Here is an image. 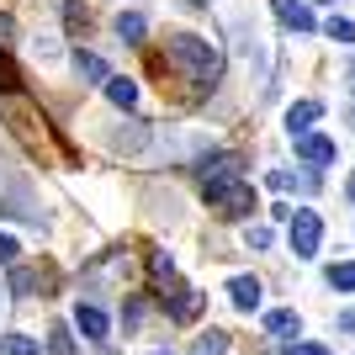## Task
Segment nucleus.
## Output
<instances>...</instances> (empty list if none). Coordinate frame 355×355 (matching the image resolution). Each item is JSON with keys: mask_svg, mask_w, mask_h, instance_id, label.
Listing matches in <instances>:
<instances>
[{"mask_svg": "<svg viewBox=\"0 0 355 355\" xmlns=\"http://www.w3.org/2000/svg\"><path fill=\"white\" fill-rule=\"evenodd\" d=\"M170 64H180V74L191 80L196 96H212L223 80V53L207 43V37H196V32H170V43H164Z\"/></svg>", "mask_w": 355, "mask_h": 355, "instance_id": "obj_1", "label": "nucleus"}, {"mask_svg": "<svg viewBox=\"0 0 355 355\" xmlns=\"http://www.w3.org/2000/svg\"><path fill=\"white\" fill-rule=\"evenodd\" d=\"M202 196H207L212 218H223V223H239V218H250V212L260 207V196H254V186L244 180V170H239V175H223V180H207Z\"/></svg>", "mask_w": 355, "mask_h": 355, "instance_id": "obj_2", "label": "nucleus"}, {"mask_svg": "<svg viewBox=\"0 0 355 355\" xmlns=\"http://www.w3.org/2000/svg\"><path fill=\"white\" fill-rule=\"evenodd\" d=\"M286 234H292V254L297 260H313L318 244H324V218H318L313 207H297L292 218H286Z\"/></svg>", "mask_w": 355, "mask_h": 355, "instance_id": "obj_3", "label": "nucleus"}, {"mask_svg": "<svg viewBox=\"0 0 355 355\" xmlns=\"http://www.w3.org/2000/svg\"><path fill=\"white\" fill-rule=\"evenodd\" d=\"M297 159L308 164V170H329V164L340 159V148H334V138L308 133V138H297Z\"/></svg>", "mask_w": 355, "mask_h": 355, "instance_id": "obj_4", "label": "nucleus"}, {"mask_svg": "<svg viewBox=\"0 0 355 355\" xmlns=\"http://www.w3.org/2000/svg\"><path fill=\"white\" fill-rule=\"evenodd\" d=\"M74 329H80L90 345H106V340H112V318H106L96 302H80V308H74Z\"/></svg>", "mask_w": 355, "mask_h": 355, "instance_id": "obj_5", "label": "nucleus"}, {"mask_svg": "<svg viewBox=\"0 0 355 355\" xmlns=\"http://www.w3.org/2000/svg\"><path fill=\"white\" fill-rule=\"evenodd\" d=\"M318 117H324V101H292V106H286V133H292V138H308Z\"/></svg>", "mask_w": 355, "mask_h": 355, "instance_id": "obj_6", "label": "nucleus"}, {"mask_svg": "<svg viewBox=\"0 0 355 355\" xmlns=\"http://www.w3.org/2000/svg\"><path fill=\"white\" fill-rule=\"evenodd\" d=\"M74 74L85 80V85H106L112 80V64L101 53H90V48H74Z\"/></svg>", "mask_w": 355, "mask_h": 355, "instance_id": "obj_7", "label": "nucleus"}, {"mask_svg": "<svg viewBox=\"0 0 355 355\" xmlns=\"http://www.w3.org/2000/svg\"><path fill=\"white\" fill-rule=\"evenodd\" d=\"M239 154H228V148H223V154H207V159H196V180H202V186H207V180H223V175H239Z\"/></svg>", "mask_w": 355, "mask_h": 355, "instance_id": "obj_8", "label": "nucleus"}, {"mask_svg": "<svg viewBox=\"0 0 355 355\" xmlns=\"http://www.w3.org/2000/svg\"><path fill=\"white\" fill-rule=\"evenodd\" d=\"M202 302H207V292H196V286H180V292L170 297V308H164V313H170L175 324H191L196 313H202Z\"/></svg>", "mask_w": 355, "mask_h": 355, "instance_id": "obj_9", "label": "nucleus"}, {"mask_svg": "<svg viewBox=\"0 0 355 355\" xmlns=\"http://www.w3.org/2000/svg\"><path fill=\"white\" fill-rule=\"evenodd\" d=\"M270 11H276V21L292 32H313V11L302 6V0H270Z\"/></svg>", "mask_w": 355, "mask_h": 355, "instance_id": "obj_10", "label": "nucleus"}, {"mask_svg": "<svg viewBox=\"0 0 355 355\" xmlns=\"http://www.w3.org/2000/svg\"><path fill=\"white\" fill-rule=\"evenodd\" d=\"M266 334H276L282 345H292V334H302V318H297L292 308H276V313H266Z\"/></svg>", "mask_w": 355, "mask_h": 355, "instance_id": "obj_11", "label": "nucleus"}, {"mask_svg": "<svg viewBox=\"0 0 355 355\" xmlns=\"http://www.w3.org/2000/svg\"><path fill=\"white\" fill-rule=\"evenodd\" d=\"M228 297H234L239 313H254L260 308V282H254V276H234V282H228Z\"/></svg>", "mask_w": 355, "mask_h": 355, "instance_id": "obj_12", "label": "nucleus"}, {"mask_svg": "<svg viewBox=\"0 0 355 355\" xmlns=\"http://www.w3.org/2000/svg\"><path fill=\"white\" fill-rule=\"evenodd\" d=\"M106 101H112V106H122V112H133V106H138V85H133V80H128V74H112V80H106Z\"/></svg>", "mask_w": 355, "mask_h": 355, "instance_id": "obj_13", "label": "nucleus"}, {"mask_svg": "<svg viewBox=\"0 0 355 355\" xmlns=\"http://www.w3.org/2000/svg\"><path fill=\"white\" fill-rule=\"evenodd\" d=\"M117 37L122 43H144L148 37V16L144 11H117Z\"/></svg>", "mask_w": 355, "mask_h": 355, "instance_id": "obj_14", "label": "nucleus"}, {"mask_svg": "<svg viewBox=\"0 0 355 355\" xmlns=\"http://www.w3.org/2000/svg\"><path fill=\"white\" fill-rule=\"evenodd\" d=\"M0 355H43L37 334H0Z\"/></svg>", "mask_w": 355, "mask_h": 355, "instance_id": "obj_15", "label": "nucleus"}, {"mask_svg": "<svg viewBox=\"0 0 355 355\" xmlns=\"http://www.w3.org/2000/svg\"><path fill=\"white\" fill-rule=\"evenodd\" d=\"M37 286H43V276H37L32 266H21V260H16V266H11V292H16V297H32Z\"/></svg>", "mask_w": 355, "mask_h": 355, "instance_id": "obj_16", "label": "nucleus"}, {"mask_svg": "<svg viewBox=\"0 0 355 355\" xmlns=\"http://www.w3.org/2000/svg\"><path fill=\"white\" fill-rule=\"evenodd\" d=\"M186 355H228V334H223V329H207V334H196V345Z\"/></svg>", "mask_w": 355, "mask_h": 355, "instance_id": "obj_17", "label": "nucleus"}, {"mask_svg": "<svg viewBox=\"0 0 355 355\" xmlns=\"http://www.w3.org/2000/svg\"><path fill=\"white\" fill-rule=\"evenodd\" d=\"M43 350L48 355H74V334L64 324H53V329H48V340H43Z\"/></svg>", "mask_w": 355, "mask_h": 355, "instance_id": "obj_18", "label": "nucleus"}, {"mask_svg": "<svg viewBox=\"0 0 355 355\" xmlns=\"http://www.w3.org/2000/svg\"><path fill=\"white\" fill-rule=\"evenodd\" d=\"M329 286H334V292H355V260L329 266Z\"/></svg>", "mask_w": 355, "mask_h": 355, "instance_id": "obj_19", "label": "nucleus"}, {"mask_svg": "<svg viewBox=\"0 0 355 355\" xmlns=\"http://www.w3.org/2000/svg\"><path fill=\"white\" fill-rule=\"evenodd\" d=\"M148 276H154V282H175V260H170V254H164V250H154V254H148Z\"/></svg>", "mask_w": 355, "mask_h": 355, "instance_id": "obj_20", "label": "nucleus"}, {"mask_svg": "<svg viewBox=\"0 0 355 355\" xmlns=\"http://www.w3.org/2000/svg\"><path fill=\"white\" fill-rule=\"evenodd\" d=\"M324 32L334 37V43H355V21H345V16H329Z\"/></svg>", "mask_w": 355, "mask_h": 355, "instance_id": "obj_21", "label": "nucleus"}, {"mask_svg": "<svg viewBox=\"0 0 355 355\" xmlns=\"http://www.w3.org/2000/svg\"><path fill=\"white\" fill-rule=\"evenodd\" d=\"M148 133L144 128H122V133H112V148H144Z\"/></svg>", "mask_w": 355, "mask_h": 355, "instance_id": "obj_22", "label": "nucleus"}, {"mask_svg": "<svg viewBox=\"0 0 355 355\" xmlns=\"http://www.w3.org/2000/svg\"><path fill=\"white\" fill-rule=\"evenodd\" d=\"M266 186H270V191H282V196H292L297 191V175H292V170H270Z\"/></svg>", "mask_w": 355, "mask_h": 355, "instance_id": "obj_23", "label": "nucleus"}, {"mask_svg": "<svg viewBox=\"0 0 355 355\" xmlns=\"http://www.w3.org/2000/svg\"><path fill=\"white\" fill-rule=\"evenodd\" d=\"M16 260H21V244H16V234H0V266L11 270Z\"/></svg>", "mask_w": 355, "mask_h": 355, "instance_id": "obj_24", "label": "nucleus"}, {"mask_svg": "<svg viewBox=\"0 0 355 355\" xmlns=\"http://www.w3.org/2000/svg\"><path fill=\"white\" fill-rule=\"evenodd\" d=\"M21 85V74H16V64L6 59V48H0V90H16Z\"/></svg>", "mask_w": 355, "mask_h": 355, "instance_id": "obj_25", "label": "nucleus"}, {"mask_svg": "<svg viewBox=\"0 0 355 355\" xmlns=\"http://www.w3.org/2000/svg\"><path fill=\"white\" fill-rule=\"evenodd\" d=\"M282 355H329V350H324V345H313V340H292Z\"/></svg>", "mask_w": 355, "mask_h": 355, "instance_id": "obj_26", "label": "nucleus"}, {"mask_svg": "<svg viewBox=\"0 0 355 355\" xmlns=\"http://www.w3.org/2000/svg\"><path fill=\"white\" fill-rule=\"evenodd\" d=\"M64 16H69V27H80V32H85V21H90V16H85V6H80V0H69V6H64Z\"/></svg>", "mask_w": 355, "mask_h": 355, "instance_id": "obj_27", "label": "nucleus"}, {"mask_svg": "<svg viewBox=\"0 0 355 355\" xmlns=\"http://www.w3.org/2000/svg\"><path fill=\"white\" fill-rule=\"evenodd\" d=\"M250 250H270V228H250Z\"/></svg>", "mask_w": 355, "mask_h": 355, "instance_id": "obj_28", "label": "nucleus"}, {"mask_svg": "<svg viewBox=\"0 0 355 355\" xmlns=\"http://www.w3.org/2000/svg\"><path fill=\"white\" fill-rule=\"evenodd\" d=\"M11 37H16V21H11V16H6V11H0V48L11 43Z\"/></svg>", "mask_w": 355, "mask_h": 355, "instance_id": "obj_29", "label": "nucleus"}, {"mask_svg": "<svg viewBox=\"0 0 355 355\" xmlns=\"http://www.w3.org/2000/svg\"><path fill=\"white\" fill-rule=\"evenodd\" d=\"M345 196H350V202H355V170H350V186H345Z\"/></svg>", "mask_w": 355, "mask_h": 355, "instance_id": "obj_30", "label": "nucleus"}, {"mask_svg": "<svg viewBox=\"0 0 355 355\" xmlns=\"http://www.w3.org/2000/svg\"><path fill=\"white\" fill-rule=\"evenodd\" d=\"M345 80H350V90H355V64H350V69H345Z\"/></svg>", "mask_w": 355, "mask_h": 355, "instance_id": "obj_31", "label": "nucleus"}, {"mask_svg": "<svg viewBox=\"0 0 355 355\" xmlns=\"http://www.w3.org/2000/svg\"><path fill=\"white\" fill-rule=\"evenodd\" d=\"M154 355H170V350H154Z\"/></svg>", "mask_w": 355, "mask_h": 355, "instance_id": "obj_32", "label": "nucleus"}, {"mask_svg": "<svg viewBox=\"0 0 355 355\" xmlns=\"http://www.w3.org/2000/svg\"><path fill=\"white\" fill-rule=\"evenodd\" d=\"M196 6H207V0H196Z\"/></svg>", "mask_w": 355, "mask_h": 355, "instance_id": "obj_33", "label": "nucleus"}, {"mask_svg": "<svg viewBox=\"0 0 355 355\" xmlns=\"http://www.w3.org/2000/svg\"><path fill=\"white\" fill-rule=\"evenodd\" d=\"M324 6H329V0H324Z\"/></svg>", "mask_w": 355, "mask_h": 355, "instance_id": "obj_34", "label": "nucleus"}]
</instances>
